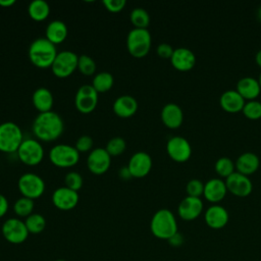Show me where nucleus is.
<instances>
[{"instance_id":"13","label":"nucleus","mask_w":261,"mask_h":261,"mask_svg":"<svg viewBox=\"0 0 261 261\" xmlns=\"http://www.w3.org/2000/svg\"><path fill=\"white\" fill-rule=\"evenodd\" d=\"M227 191L238 197H247L252 193L253 184L248 175L234 171L225 178Z\"/></svg>"},{"instance_id":"40","label":"nucleus","mask_w":261,"mask_h":261,"mask_svg":"<svg viewBox=\"0 0 261 261\" xmlns=\"http://www.w3.org/2000/svg\"><path fill=\"white\" fill-rule=\"evenodd\" d=\"M102 3L108 11L119 12L124 8L126 1L125 0H103Z\"/></svg>"},{"instance_id":"7","label":"nucleus","mask_w":261,"mask_h":261,"mask_svg":"<svg viewBox=\"0 0 261 261\" xmlns=\"http://www.w3.org/2000/svg\"><path fill=\"white\" fill-rule=\"evenodd\" d=\"M17 188L22 197L35 200L44 194L45 181L38 174L28 172L18 178Z\"/></svg>"},{"instance_id":"1","label":"nucleus","mask_w":261,"mask_h":261,"mask_svg":"<svg viewBox=\"0 0 261 261\" xmlns=\"http://www.w3.org/2000/svg\"><path fill=\"white\" fill-rule=\"evenodd\" d=\"M32 128L38 140L43 142H52L62 135L64 123L61 116L51 110L39 113L34 119Z\"/></svg>"},{"instance_id":"30","label":"nucleus","mask_w":261,"mask_h":261,"mask_svg":"<svg viewBox=\"0 0 261 261\" xmlns=\"http://www.w3.org/2000/svg\"><path fill=\"white\" fill-rule=\"evenodd\" d=\"M24 224L28 228V231L33 234L41 233L46 227V219L42 214L32 213L24 220Z\"/></svg>"},{"instance_id":"46","label":"nucleus","mask_w":261,"mask_h":261,"mask_svg":"<svg viewBox=\"0 0 261 261\" xmlns=\"http://www.w3.org/2000/svg\"><path fill=\"white\" fill-rule=\"evenodd\" d=\"M255 61L258 64V66L261 67V49L257 51V53L255 55Z\"/></svg>"},{"instance_id":"47","label":"nucleus","mask_w":261,"mask_h":261,"mask_svg":"<svg viewBox=\"0 0 261 261\" xmlns=\"http://www.w3.org/2000/svg\"><path fill=\"white\" fill-rule=\"evenodd\" d=\"M257 16L259 18V20L261 21V6L258 8V12H257Z\"/></svg>"},{"instance_id":"24","label":"nucleus","mask_w":261,"mask_h":261,"mask_svg":"<svg viewBox=\"0 0 261 261\" xmlns=\"http://www.w3.org/2000/svg\"><path fill=\"white\" fill-rule=\"evenodd\" d=\"M219 103L222 109L227 112L234 113L243 109L245 105V99L239 94L237 90H226L220 95Z\"/></svg>"},{"instance_id":"32","label":"nucleus","mask_w":261,"mask_h":261,"mask_svg":"<svg viewBox=\"0 0 261 261\" xmlns=\"http://www.w3.org/2000/svg\"><path fill=\"white\" fill-rule=\"evenodd\" d=\"M34 200L25 198V197H20L18 198L14 204H13V211L18 217H28L33 213L34 210Z\"/></svg>"},{"instance_id":"33","label":"nucleus","mask_w":261,"mask_h":261,"mask_svg":"<svg viewBox=\"0 0 261 261\" xmlns=\"http://www.w3.org/2000/svg\"><path fill=\"white\" fill-rule=\"evenodd\" d=\"M214 168H215V171L217 172V174L226 178L227 176H229L231 173L234 172L236 164L230 158L223 156L216 160Z\"/></svg>"},{"instance_id":"38","label":"nucleus","mask_w":261,"mask_h":261,"mask_svg":"<svg viewBox=\"0 0 261 261\" xmlns=\"http://www.w3.org/2000/svg\"><path fill=\"white\" fill-rule=\"evenodd\" d=\"M65 187L77 192L83 187V177L82 175L76 171H69L65 174L64 177Z\"/></svg>"},{"instance_id":"42","label":"nucleus","mask_w":261,"mask_h":261,"mask_svg":"<svg viewBox=\"0 0 261 261\" xmlns=\"http://www.w3.org/2000/svg\"><path fill=\"white\" fill-rule=\"evenodd\" d=\"M184 237H182V234L181 233H179L178 231L176 232V233H174L171 238H169L168 240H167V242H168V244L170 245V246H172V247H179V246H181L182 244H184Z\"/></svg>"},{"instance_id":"48","label":"nucleus","mask_w":261,"mask_h":261,"mask_svg":"<svg viewBox=\"0 0 261 261\" xmlns=\"http://www.w3.org/2000/svg\"><path fill=\"white\" fill-rule=\"evenodd\" d=\"M258 82H259V85H260V87H261V73L259 74V77H258Z\"/></svg>"},{"instance_id":"27","label":"nucleus","mask_w":261,"mask_h":261,"mask_svg":"<svg viewBox=\"0 0 261 261\" xmlns=\"http://www.w3.org/2000/svg\"><path fill=\"white\" fill-rule=\"evenodd\" d=\"M67 37V27L59 19L50 21L45 30V38L52 44H61Z\"/></svg>"},{"instance_id":"34","label":"nucleus","mask_w":261,"mask_h":261,"mask_svg":"<svg viewBox=\"0 0 261 261\" xmlns=\"http://www.w3.org/2000/svg\"><path fill=\"white\" fill-rule=\"evenodd\" d=\"M125 148H126V143L124 139L121 137H114L107 142L105 150L112 157V156H118L122 154Z\"/></svg>"},{"instance_id":"16","label":"nucleus","mask_w":261,"mask_h":261,"mask_svg":"<svg viewBox=\"0 0 261 261\" xmlns=\"http://www.w3.org/2000/svg\"><path fill=\"white\" fill-rule=\"evenodd\" d=\"M127 168L133 177H144L151 171L152 158L146 152H136L129 158Z\"/></svg>"},{"instance_id":"39","label":"nucleus","mask_w":261,"mask_h":261,"mask_svg":"<svg viewBox=\"0 0 261 261\" xmlns=\"http://www.w3.org/2000/svg\"><path fill=\"white\" fill-rule=\"evenodd\" d=\"M93 145H94L93 139L90 136L84 135L77 139L74 147L79 152H88L93 148Z\"/></svg>"},{"instance_id":"11","label":"nucleus","mask_w":261,"mask_h":261,"mask_svg":"<svg viewBox=\"0 0 261 261\" xmlns=\"http://www.w3.org/2000/svg\"><path fill=\"white\" fill-rule=\"evenodd\" d=\"M98 92L92 85H83L79 88L74 97V106L81 113L92 112L98 104Z\"/></svg>"},{"instance_id":"8","label":"nucleus","mask_w":261,"mask_h":261,"mask_svg":"<svg viewBox=\"0 0 261 261\" xmlns=\"http://www.w3.org/2000/svg\"><path fill=\"white\" fill-rule=\"evenodd\" d=\"M17 156L23 164L35 166L43 160L44 149L38 140L25 139L17 150Z\"/></svg>"},{"instance_id":"9","label":"nucleus","mask_w":261,"mask_h":261,"mask_svg":"<svg viewBox=\"0 0 261 261\" xmlns=\"http://www.w3.org/2000/svg\"><path fill=\"white\" fill-rule=\"evenodd\" d=\"M79 56L69 50H64L57 53L56 58L51 66L55 76L64 79L69 76L77 68Z\"/></svg>"},{"instance_id":"5","label":"nucleus","mask_w":261,"mask_h":261,"mask_svg":"<svg viewBox=\"0 0 261 261\" xmlns=\"http://www.w3.org/2000/svg\"><path fill=\"white\" fill-rule=\"evenodd\" d=\"M23 141L20 127L12 121L0 123V151L4 153L17 152Z\"/></svg>"},{"instance_id":"37","label":"nucleus","mask_w":261,"mask_h":261,"mask_svg":"<svg viewBox=\"0 0 261 261\" xmlns=\"http://www.w3.org/2000/svg\"><path fill=\"white\" fill-rule=\"evenodd\" d=\"M204 182L199 178H192L187 182L186 191L188 196L200 198L204 194Z\"/></svg>"},{"instance_id":"49","label":"nucleus","mask_w":261,"mask_h":261,"mask_svg":"<svg viewBox=\"0 0 261 261\" xmlns=\"http://www.w3.org/2000/svg\"><path fill=\"white\" fill-rule=\"evenodd\" d=\"M55 261H66V260H63V259H58V260H55Z\"/></svg>"},{"instance_id":"36","label":"nucleus","mask_w":261,"mask_h":261,"mask_svg":"<svg viewBox=\"0 0 261 261\" xmlns=\"http://www.w3.org/2000/svg\"><path fill=\"white\" fill-rule=\"evenodd\" d=\"M77 69L84 75H92L96 71V63L92 57L83 54L79 56Z\"/></svg>"},{"instance_id":"18","label":"nucleus","mask_w":261,"mask_h":261,"mask_svg":"<svg viewBox=\"0 0 261 261\" xmlns=\"http://www.w3.org/2000/svg\"><path fill=\"white\" fill-rule=\"evenodd\" d=\"M206 224L213 229H220L224 227L229 219L227 210L218 204L209 206L204 214Z\"/></svg>"},{"instance_id":"4","label":"nucleus","mask_w":261,"mask_h":261,"mask_svg":"<svg viewBox=\"0 0 261 261\" xmlns=\"http://www.w3.org/2000/svg\"><path fill=\"white\" fill-rule=\"evenodd\" d=\"M152 45L151 34L148 29L134 28L126 36V48L129 54L136 58L145 57Z\"/></svg>"},{"instance_id":"6","label":"nucleus","mask_w":261,"mask_h":261,"mask_svg":"<svg viewBox=\"0 0 261 261\" xmlns=\"http://www.w3.org/2000/svg\"><path fill=\"white\" fill-rule=\"evenodd\" d=\"M49 159L51 163L60 168H68L74 166L80 160V152L74 146L67 144H58L49 151Z\"/></svg>"},{"instance_id":"22","label":"nucleus","mask_w":261,"mask_h":261,"mask_svg":"<svg viewBox=\"0 0 261 261\" xmlns=\"http://www.w3.org/2000/svg\"><path fill=\"white\" fill-rule=\"evenodd\" d=\"M112 109L118 117L127 118L137 112L138 102L133 96L122 95L115 99L112 105Z\"/></svg>"},{"instance_id":"17","label":"nucleus","mask_w":261,"mask_h":261,"mask_svg":"<svg viewBox=\"0 0 261 261\" xmlns=\"http://www.w3.org/2000/svg\"><path fill=\"white\" fill-rule=\"evenodd\" d=\"M203 212V201L201 198L187 196L178 204L177 213L184 220L191 221L198 218Z\"/></svg>"},{"instance_id":"3","label":"nucleus","mask_w":261,"mask_h":261,"mask_svg":"<svg viewBox=\"0 0 261 261\" xmlns=\"http://www.w3.org/2000/svg\"><path fill=\"white\" fill-rule=\"evenodd\" d=\"M150 229L154 237L167 241L177 232V221L174 214L166 208L157 210L151 218Z\"/></svg>"},{"instance_id":"28","label":"nucleus","mask_w":261,"mask_h":261,"mask_svg":"<svg viewBox=\"0 0 261 261\" xmlns=\"http://www.w3.org/2000/svg\"><path fill=\"white\" fill-rule=\"evenodd\" d=\"M28 12L32 19L36 21H42L48 17L50 13V7L45 0H33L28 6Z\"/></svg>"},{"instance_id":"45","label":"nucleus","mask_w":261,"mask_h":261,"mask_svg":"<svg viewBox=\"0 0 261 261\" xmlns=\"http://www.w3.org/2000/svg\"><path fill=\"white\" fill-rule=\"evenodd\" d=\"M15 3V0H0V5L3 7H9Z\"/></svg>"},{"instance_id":"44","label":"nucleus","mask_w":261,"mask_h":261,"mask_svg":"<svg viewBox=\"0 0 261 261\" xmlns=\"http://www.w3.org/2000/svg\"><path fill=\"white\" fill-rule=\"evenodd\" d=\"M118 173H119V176H120L122 179H129V178L133 177L132 174H130V172H129V170H128V168H127V166L121 167Z\"/></svg>"},{"instance_id":"25","label":"nucleus","mask_w":261,"mask_h":261,"mask_svg":"<svg viewBox=\"0 0 261 261\" xmlns=\"http://www.w3.org/2000/svg\"><path fill=\"white\" fill-rule=\"evenodd\" d=\"M234 164L239 172L249 176L259 168L260 159L253 152H244L237 158Z\"/></svg>"},{"instance_id":"21","label":"nucleus","mask_w":261,"mask_h":261,"mask_svg":"<svg viewBox=\"0 0 261 261\" xmlns=\"http://www.w3.org/2000/svg\"><path fill=\"white\" fill-rule=\"evenodd\" d=\"M161 120L169 128H177L184 120V113L179 105L167 103L161 110Z\"/></svg>"},{"instance_id":"41","label":"nucleus","mask_w":261,"mask_h":261,"mask_svg":"<svg viewBox=\"0 0 261 261\" xmlns=\"http://www.w3.org/2000/svg\"><path fill=\"white\" fill-rule=\"evenodd\" d=\"M173 51H174V49L168 43H161L157 46V49H156V52L159 55V57L164 58V59H167V58L170 59L173 54Z\"/></svg>"},{"instance_id":"20","label":"nucleus","mask_w":261,"mask_h":261,"mask_svg":"<svg viewBox=\"0 0 261 261\" xmlns=\"http://www.w3.org/2000/svg\"><path fill=\"white\" fill-rule=\"evenodd\" d=\"M227 188L225 180H222L218 177L208 179L204 185V197L211 203L220 202L226 195Z\"/></svg>"},{"instance_id":"14","label":"nucleus","mask_w":261,"mask_h":261,"mask_svg":"<svg viewBox=\"0 0 261 261\" xmlns=\"http://www.w3.org/2000/svg\"><path fill=\"white\" fill-rule=\"evenodd\" d=\"M111 164V156L105 148L93 149L87 158V166L89 170L97 175L105 173Z\"/></svg>"},{"instance_id":"43","label":"nucleus","mask_w":261,"mask_h":261,"mask_svg":"<svg viewBox=\"0 0 261 261\" xmlns=\"http://www.w3.org/2000/svg\"><path fill=\"white\" fill-rule=\"evenodd\" d=\"M8 201L6 197L2 194H0V218H2L8 211Z\"/></svg>"},{"instance_id":"35","label":"nucleus","mask_w":261,"mask_h":261,"mask_svg":"<svg viewBox=\"0 0 261 261\" xmlns=\"http://www.w3.org/2000/svg\"><path fill=\"white\" fill-rule=\"evenodd\" d=\"M244 115L250 119L261 118V102L258 100H249L245 102L242 109Z\"/></svg>"},{"instance_id":"15","label":"nucleus","mask_w":261,"mask_h":261,"mask_svg":"<svg viewBox=\"0 0 261 261\" xmlns=\"http://www.w3.org/2000/svg\"><path fill=\"white\" fill-rule=\"evenodd\" d=\"M79 193L67 188H57L52 194V202L54 206L62 211H68L73 209L79 203Z\"/></svg>"},{"instance_id":"12","label":"nucleus","mask_w":261,"mask_h":261,"mask_svg":"<svg viewBox=\"0 0 261 261\" xmlns=\"http://www.w3.org/2000/svg\"><path fill=\"white\" fill-rule=\"evenodd\" d=\"M168 156L176 162H185L192 155V147L189 141L181 136H173L166 143Z\"/></svg>"},{"instance_id":"10","label":"nucleus","mask_w":261,"mask_h":261,"mask_svg":"<svg viewBox=\"0 0 261 261\" xmlns=\"http://www.w3.org/2000/svg\"><path fill=\"white\" fill-rule=\"evenodd\" d=\"M1 232L4 239L13 245L22 244L29 237L28 228L24 221L19 218H8L6 219L1 227Z\"/></svg>"},{"instance_id":"2","label":"nucleus","mask_w":261,"mask_h":261,"mask_svg":"<svg viewBox=\"0 0 261 261\" xmlns=\"http://www.w3.org/2000/svg\"><path fill=\"white\" fill-rule=\"evenodd\" d=\"M57 55L56 45L46 38L34 40L29 47V58L31 62L39 68L51 67Z\"/></svg>"},{"instance_id":"26","label":"nucleus","mask_w":261,"mask_h":261,"mask_svg":"<svg viewBox=\"0 0 261 261\" xmlns=\"http://www.w3.org/2000/svg\"><path fill=\"white\" fill-rule=\"evenodd\" d=\"M32 101H33V105L40 113L51 111L54 103V99L51 91L44 87H41L35 90L32 96Z\"/></svg>"},{"instance_id":"31","label":"nucleus","mask_w":261,"mask_h":261,"mask_svg":"<svg viewBox=\"0 0 261 261\" xmlns=\"http://www.w3.org/2000/svg\"><path fill=\"white\" fill-rule=\"evenodd\" d=\"M130 21L137 29H147L150 23V15L148 11L142 7H136L130 11Z\"/></svg>"},{"instance_id":"23","label":"nucleus","mask_w":261,"mask_h":261,"mask_svg":"<svg viewBox=\"0 0 261 261\" xmlns=\"http://www.w3.org/2000/svg\"><path fill=\"white\" fill-rule=\"evenodd\" d=\"M236 90L245 100L249 101L255 100L259 96L261 87L257 79L252 76H244L238 81Z\"/></svg>"},{"instance_id":"29","label":"nucleus","mask_w":261,"mask_h":261,"mask_svg":"<svg viewBox=\"0 0 261 261\" xmlns=\"http://www.w3.org/2000/svg\"><path fill=\"white\" fill-rule=\"evenodd\" d=\"M113 83L114 79L110 72L101 71L94 76L92 81V86L98 93H105L112 88Z\"/></svg>"},{"instance_id":"19","label":"nucleus","mask_w":261,"mask_h":261,"mask_svg":"<svg viewBox=\"0 0 261 261\" xmlns=\"http://www.w3.org/2000/svg\"><path fill=\"white\" fill-rule=\"evenodd\" d=\"M170 61L172 66L177 70L187 71L195 66L196 55L191 49L186 47H179L174 49Z\"/></svg>"}]
</instances>
